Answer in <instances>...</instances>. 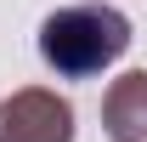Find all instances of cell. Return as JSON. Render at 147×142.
Returning <instances> with one entry per match:
<instances>
[{
    "label": "cell",
    "mask_w": 147,
    "mask_h": 142,
    "mask_svg": "<svg viewBox=\"0 0 147 142\" xmlns=\"http://www.w3.org/2000/svg\"><path fill=\"white\" fill-rule=\"evenodd\" d=\"M125 51H130V17L96 0L57 6L40 23V63L62 80H91V74L113 68Z\"/></svg>",
    "instance_id": "obj_1"
},
{
    "label": "cell",
    "mask_w": 147,
    "mask_h": 142,
    "mask_svg": "<svg viewBox=\"0 0 147 142\" xmlns=\"http://www.w3.org/2000/svg\"><path fill=\"white\" fill-rule=\"evenodd\" d=\"M0 142H74V102L51 85L0 97Z\"/></svg>",
    "instance_id": "obj_2"
},
{
    "label": "cell",
    "mask_w": 147,
    "mask_h": 142,
    "mask_svg": "<svg viewBox=\"0 0 147 142\" xmlns=\"http://www.w3.org/2000/svg\"><path fill=\"white\" fill-rule=\"evenodd\" d=\"M102 131L113 142H147V68L119 74L102 97Z\"/></svg>",
    "instance_id": "obj_3"
}]
</instances>
